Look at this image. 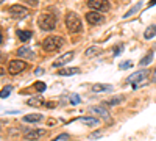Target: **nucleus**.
<instances>
[{
    "mask_svg": "<svg viewBox=\"0 0 156 141\" xmlns=\"http://www.w3.org/2000/svg\"><path fill=\"white\" fill-rule=\"evenodd\" d=\"M56 24H58V17H56L55 14H50V13H42V14L39 16V19H37L39 28L44 30V32H51V30H55Z\"/></svg>",
    "mask_w": 156,
    "mask_h": 141,
    "instance_id": "obj_1",
    "label": "nucleus"
},
{
    "mask_svg": "<svg viewBox=\"0 0 156 141\" xmlns=\"http://www.w3.org/2000/svg\"><path fill=\"white\" fill-rule=\"evenodd\" d=\"M66 28L69 30V33H80L83 30V24L80 16L73 11H69L66 14Z\"/></svg>",
    "mask_w": 156,
    "mask_h": 141,
    "instance_id": "obj_2",
    "label": "nucleus"
},
{
    "mask_svg": "<svg viewBox=\"0 0 156 141\" xmlns=\"http://www.w3.org/2000/svg\"><path fill=\"white\" fill-rule=\"evenodd\" d=\"M64 46V39L61 36H48L44 39L42 43V49L45 50V52H56V50H59L61 47Z\"/></svg>",
    "mask_w": 156,
    "mask_h": 141,
    "instance_id": "obj_3",
    "label": "nucleus"
},
{
    "mask_svg": "<svg viewBox=\"0 0 156 141\" xmlns=\"http://www.w3.org/2000/svg\"><path fill=\"white\" fill-rule=\"evenodd\" d=\"M148 71L147 69H142V71H137V72H134V74H131L128 77V83H131L133 85V88L134 89H137L139 86H142L145 83V79L148 77Z\"/></svg>",
    "mask_w": 156,
    "mask_h": 141,
    "instance_id": "obj_4",
    "label": "nucleus"
},
{
    "mask_svg": "<svg viewBox=\"0 0 156 141\" xmlns=\"http://www.w3.org/2000/svg\"><path fill=\"white\" fill-rule=\"evenodd\" d=\"M87 6L90 11H97V13H106L109 9V3L106 0H87Z\"/></svg>",
    "mask_w": 156,
    "mask_h": 141,
    "instance_id": "obj_5",
    "label": "nucleus"
},
{
    "mask_svg": "<svg viewBox=\"0 0 156 141\" xmlns=\"http://www.w3.org/2000/svg\"><path fill=\"white\" fill-rule=\"evenodd\" d=\"M27 14H28V8H25L23 5H12V6H9V16L12 19L20 20L23 17H27Z\"/></svg>",
    "mask_w": 156,
    "mask_h": 141,
    "instance_id": "obj_6",
    "label": "nucleus"
},
{
    "mask_svg": "<svg viewBox=\"0 0 156 141\" xmlns=\"http://www.w3.org/2000/svg\"><path fill=\"white\" fill-rule=\"evenodd\" d=\"M25 69H27V63L22 61V60H11L9 65H8V72L11 75H16V74H19Z\"/></svg>",
    "mask_w": 156,
    "mask_h": 141,
    "instance_id": "obj_7",
    "label": "nucleus"
},
{
    "mask_svg": "<svg viewBox=\"0 0 156 141\" xmlns=\"http://www.w3.org/2000/svg\"><path fill=\"white\" fill-rule=\"evenodd\" d=\"M75 57V54L73 52H67V54H64V55H61L59 58H56L55 61H53V68H62V66H66V65H69V63L72 61V58Z\"/></svg>",
    "mask_w": 156,
    "mask_h": 141,
    "instance_id": "obj_8",
    "label": "nucleus"
},
{
    "mask_svg": "<svg viewBox=\"0 0 156 141\" xmlns=\"http://www.w3.org/2000/svg\"><path fill=\"white\" fill-rule=\"evenodd\" d=\"M86 20L90 25H98V24H101L103 20H105V17H103V14H100V13H97V11H87L86 13Z\"/></svg>",
    "mask_w": 156,
    "mask_h": 141,
    "instance_id": "obj_9",
    "label": "nucleus"
},
{
    "mask_svg": "<svg viewBox=\"0 0 156 141\" xmlns=\"http://www.w3.org/2000/svg\"><path fill=\"white\" fill-rule=\"evenodd\" d=\"M44 135H45V130L44 129H31V130L25 132V139H28V141H37V139H41Z\"/></svg>",
    "mask_w": 156,
    "mask_h": 141,
    "instance_id": "obj_10",
    "label": "nucleus"
},
{
    "mask_svg": "<svg viewBox=\"0 0 156 141\" xmlns=\"http://www.w3.org/2000/svg\"><path fill=\"white\" fill-rule=\"evenodd\" d=\"M16 54H17V57H20V58H33V50H31L30 47H27V46L20 47Z\"/></svg>",
    "mask_w": 156,
    "mask_h": 141,
    "instance_id": "obj_11",
    "label": "nucleus"
},
{
    "mask_svg": "<svg viewBox=\"0 0 156 141\" xmlns=\"http://www.w3.org/2000/svg\"><path fill=\"white\" fill-rule=\"evenodd\" d=\"M112 85H106V83H95L92 86V91L94 93H105V91H111Z\"/></svg>",
    "mask_w": 156,
    "mask_h": 141,
    "instance_id": "obj_12",
    "label": "nucleus"
},
{
    "mask_svg": "<svg viewBox=\"0 0 156 141\" xmlns=\"http://www.w3.org/2000/svg\"><path fill=\"white\" fill-rule=\"evenodd\" d=\"M80 72H81L80 68H66V69H59L58 71V75L66 77V75H73V74H80Z\"/></svg>",
    "mask_w": 156,
    "mask_h": 141,
    "instance_id": "obj_13",
    "label": "nucleus"
},
{
    "mask_svg": "<svg viewBox=\"0 0 156 141\" xmlns=\"http://www.w3.org/2000/svg\"><path fill=\"white\" fill-rule=\"evenodd\" d=\"M42 119H44V116H42V114H37V113H34V114H25V116H23L25 122H41Z\"/></svg>",
    "mask_w": 156,
    "mask_h": 141,
    "instance_id": "obj_14",
    "label": "nucleus"
},
{
    "mask_svg": "<svg viewBox=\"0 0 156 141\" xmlns=\"http://www.w3.org/2000/svg\"><path fill=\"white\" fill-rule=\"evenodd\" d=\"M90 111H92L94 114H98V116H101V118H109V113H108V110L105 108V107H92L90 108Z\"/></svg>",
    "mask_w": 156,
    "mask_h": 141,
    "instance_id": "obj_15",
    "label": "nucleus"
},
{
    "mask_svg": "<svg viewBox=\"0 0 156 141\" xmlns=\"http://www.w3.org/2000/svg\"><path fill=\"white\" fill-rule=\"evenodd\" d=\"M101 52H103V50L100 49V47H97V46H94V47H87L86 49V57H98V55H101Z\"/></svg>",
    "mask_w": 156,
    "mask_h": 141,
    "instance_id": "obj_16",
    "label": "nucleus"
},
{
    "mask_svg": "<svg viewBox=\"0 0 156 141\" xmlns=\"http://www.w3.org/2000/svg\"><path fill=\"white\" fill-rule=\"evenodd\" d=\"M80 121L83 122V124H86V125H90V127H94V125H98V118H95V116H86V118H80Z\"/></svg>",
    "mask_w": 156,
    "mask_h": 141,
    "instance_id": "obj_17",
    "label": "nucleus"
},
{
    "mask_svg": "<svg viewBox=\"0 0 156 141\" xmlns=\"http://www.w3.org/2000/svg\"><path fill=\"white\" fill-rule=\"evenodd\" d=\"M27 104L33 105V107H39V105H45V102H44V99L41 96H36V97H30Z\"/></svg>",
    "mask_w": 156,
    "mask_h": 141,
    "instance_id": "obj_18",
    "label": "nucleus"
},
{
    "mask_svg": "<svg viewBox=\"0 0 156 141\" xmlns=\"http://www.w3.org/2000/svg\"><path fill=\"white\" fill-rule=\"evenodd\" d=\"M17 38H19L22 43H27L28 39H31V32H27V30H17Z\"/></svg>",
    "mask_w": 156,
    "mask_h": 141,
    "instance_id": "obj_19",
    "label": "nucleus"
},
{
    "mask_svg": "<svg viewBox=\"0 0 156 141\" xmlns=\"http://www.w3.org/2000/svg\"><path fill=\"white\" fill-rule=\"evenodd\" d=\"M153 36H156V25H148L144 32V38L145 39H151Z\"/></svg>",
    "mask_w": 156,
    "mask_h": 141,
    "instance_id": "obj_20",
    "label": "nucleus"
},
{
    "mask_svg": "<svg viewBox=\"0 0 156 141\" xmlns=\"http://www.w3.org/2000/svg\"><path fill=\"white\" fill-rule=\"evenodd\" d=\"M123 100H125V96H115V97H112V99H109V100H105V104H106L108 107H112V105L120 104V102H123Z\"/></svg>",
    "mask_w": 156,
    "mask_h": 141,
    "instance_id": "obj_21",
    "label": "nucleus"
},
{
    "mask_svg": "<svg viewBox=\"0 0 156 141\" xmlns=\"http://www.w3.org/2000/svg\"><path fill=\"white\" fill-rule=\"evenodd\" d=\"M151 60H153V52H148L145 57H142L140 58V61H139V65L144 68V66H147V65H150L151 63Z\"/></svg>",
    "mask_w": 156,
    "mask_h": 141,
    "instance_id": "obj_22",
    "label": "nucleus"
},
{
    "mask_svg": "<svg viewBox=\"0 0 156 141\" xmlns=\"http://www.w3.org/2000/svg\"><path fill=\"white\" fill-rule=\"evenodd\" d=\"M140 8H142V2H137V3H136V5L131 8V9H129V11L126 13V14H123V17H125V19H126V17H131V16L134 14V13H137Z\"/></svg>",
    "mask_w": 156,
    "mask_h": 141,
    "instance_id": "obj_23",
    "label": "nucleus"
},
{
    "mask_svg": "<svg viewBox=\"0 0 156 141\" xmlns=\"http://www.w3.org/2000/svg\"><path fill=\"white\" fill-rule=\"evenodd\" d=\"M33 88L36 89L37 93H42V91H45V89H47V85H45L44 82H34Z\"/></svg>",
    "mask_w": 156,
    "mask_h": 141,
    "instance_id": "obj_24",
    "label": "nucleus"
},
{
    "mask_svg": "<svg viewBox=\"0 0 156 141\" xmlns=\"http://www.w3.org/2000/svg\"><path fill=\"white\" fill-rule=\"evenodd\" d=\"M11 89H12V86H11V85L5 86V88L2 89V93H0V97H2V99H6V97L11 94Z\"/></svg>",
    "mask_w": 156,
    "mask_h": 141,
    "instance_id": "obj_25",
    "label": "nucleus"
},
{
    "mask_svg": "<svg viewBox=\"0 0 156 141\" xmlns=\"http://www.w3.org/2000/svg\"><path fill=\"white\" fill-rule=\"evenodd\" d=\"M131 66H133V61H131V60H126V61L122 63V65H119V69H120V71H125V69H129Z\"/></svg>",
    "mask_w": 156,
    "mask_h": 141,
    "instance_id": "obj_26",
    "label": "nucleus"
},
{
    "mask_svg": "<svg viewBox=\"0 0 156 141\" xmlns=\"http://www.w3.org/2000/svg\"><path fill=\"white\" fill-rule=\"evenodd\" d=\"M80 102H81V97L78 96V94H72V96H70V104H72V105H78Z\"/></svg>",
    "mask_w": 156,
    "mask_h": 141,
    "instance_id": "obj_27",
    "label": "nucleus"
},
{
    "mask_svg": "<svg viewBox=\"0 0 156 141\" xmlns=\"http://www.w3.org/2000/svg\"><path fill=\"white\" fill-rule=\"evenodd\" d=\"M66 139H69V135L67 133H62V135H58L53 141H66Z\"/></svg>",
    "mask_w": 156,
    "mask_h": 141,
    "instance_id": "obj_28",
    "label": "nucleus"
},
{
    "mask_svg": "<svg viewBox=\"0 0 156 141\" xmlns=\"http://www.w3.org/2000/svg\"><path fill=\"white\" fill-rule=\"evenodd\" d=\"M122 49H123V46H122V44H120V46H117V47H114V57H117L119 54H122V52H120Z\"/></svg>",
    "mask_w": 156,
    "mask_h": 141,
    "instance_id": "obj_29",
    "label": "nucleus"
},
{
    "mask_svg": "<svg viewBox=\"0 0 156 141\" xmlns=\"http://www.w3.org/2000/svg\"><path fill=\"white\" fill-rule=\"evenodd\" d=\"M101 135H103V132H95V133H92V135H89V138L94 139V138H98V136H101Z\"/></svg>",
    "mask_w": 156,
    "mask_h": 141,
    "instance_id": "obj_30",
    "label": "nucleus"
},
{
    "mask_svg": "<svg viewBox=\"0 0 156 141\" xmlns=\"http://www.w3.org/2000/svg\"><path fill=\"white\" fill-rule=\"evenodd\" d=\"M151 82H153V83H156V69L153 71V77H151Z\"/></svg>",
    "mask_w": 156,
    "mask_h": 141,
    "instance_id": "obj_31",
    "label": "nucleus"
},
{
    "mask_svg": "<svg viewBox=\"0 0 156 141\" xmlns=\"http://www.w3.org/2000/svg\"><path fill=\"white\" fill-rule=\"evenodd\" d=\"M153 5H156V0H151V2L148 3V6H153Z\"/></svg>",
    "mask_w": 156,
    "mask_h": 141,
    "instance_id": "obj_32",
    "label": "nucleus"
}]
</instances>
